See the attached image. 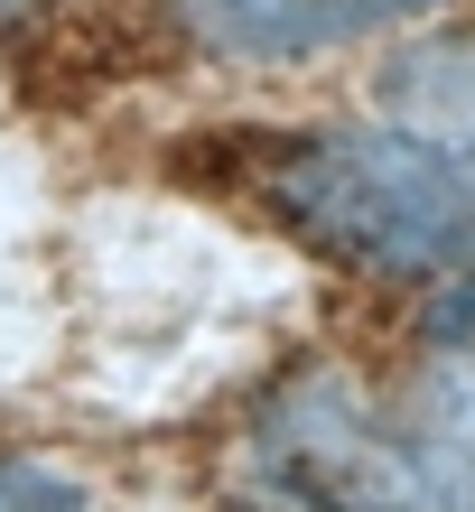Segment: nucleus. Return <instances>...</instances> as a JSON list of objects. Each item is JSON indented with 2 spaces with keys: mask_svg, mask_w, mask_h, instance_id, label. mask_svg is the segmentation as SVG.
<instances>
[{
  "mask_svg": "<svg viewBox=\"0 0 475 512\" xmlns=\"http://www.w3.org/2000/svg\"><path fill=\"white\" fill-rule=\"evenodd\" d=\"M243 196H261V215L336 270L448 280L457 261H475V168H457L410 122H326L252 140Z\"/></svg>",
  "mask_w": 475,
  "mask_h": 512,
  "instance_id": "obj_1",
  "label": "nucleus"
},
{
  "mask_svg": "<svg viewBox=\"0 0 475 512\" xmlns=\"http://www.w3.org/2000/svg\"><path fill=\"white\" fill-rule=\"evenodd\" d=\"M271 475L299 512H429V485L401 447V419L364 410L345 382H299L261 419Z\"/></svg>",
  "mask_w": 475,
  "mask_h": 512,
  "instance_id": "obj_2",
  "label": "nucleus"
},
{
  "mask_svg": "<svg viewBox=\"0 0 475 512\" xmlns=\"http://www.w3.org/2000/svg\"><path fill=\"white\" fill-rule=\"evenodd\" d=\"M429 0H177L196 47L215 56H243V66H289V56H326V47H354L373 28H401L420 19Z\"/></svg>",
  "mask_w": 475,
  "mask_h": 512,
  "instance_id": "obj_3",
  "label": "nucleus"
},
{
  "mask_svg": "<svg viewBox=\"0 0 475 512\" xmlns=\"http://www.w3.org/2000/svg\"><path fill=\"white\" fill-rule=\"evenodd\" d=\"M401 447L429 485V512H475V373H429L410 391Z\"/></svg>",
  "mask_w": 475,
  "mask_h": 512,
  "instance_id": "obj_4",
  "label": "nucleus"
},
{
  "mask_svg": "<svg viewBox=\"0 0 475 512\" xmlns=\"http://www.w3.org/2000/svg\"><path fill=\"white\" fill-rule=\"evenodd\" d=\"M392 103L420 140H438L457 168H475V38L401 47L392 56Z\"/></svg>",
  "mask_w": 475,
  "mask_h": 512,
  "instance_id": "obj_5",
  "label": "nucleus"
},
{
  "mask_svg": "<svg viewBox=\"0 0 475 512\" xmlns=\"http://www.w3.org/2000/svg\"><path fill=\"white\" fill-rule=\"evenodd\" d=\"M0 512H84V494L28 457H0Z\"/></svg>",
  "mask_w": 475,
  "mask_h": 512,
  "instance_id": "obj_6",
  "label": "nucleus"
},
{
  "mask_svg": "<svg viewBox=\"0 0 475 512\" xmlns=\"http://www.w3.org/2000/svg\"><path fill=\"white\" fill-rule=\"evenodd\" d=\"M429 336L438 345H475V270H448V289L429 298Z\"/></svg>",
  "mask_w": 475,
  "mask_h": 512,
  "instance_id": "obj_7",
  "label": "nucleus"
},
{
  "mask_svg": "<svg viewBox=\"0 0 475 512\" xmlns=\"http://www.w3.org/2000/svg\"><path fill=\"white\" fill-rule=\"evenodd\" d=\"M28 10H38V0H0V38H10V28H19Z\"/></svg>",
  "mask_w": 475,
  "mask_h": 512,
  "instance_id": "obj_8",
  "label": "nucleus"
}]
</instances>
